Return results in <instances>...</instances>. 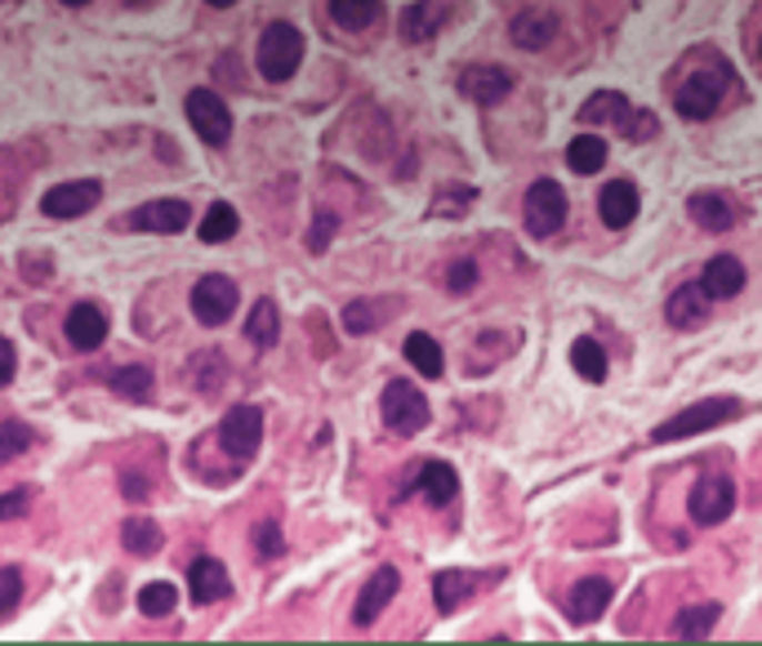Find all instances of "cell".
Instances as JSON below:
<instances>
[{"label":"cell","mask_w":762,"mask_h":646,"mask_svg":"<svg viewBox=\"0 0 762 646\" xmlns=\"http://www.w3.org/2000/svg\"><path fill=\"white\" fill-rule=\"evenodd\" d=\"M735 415H740V402H735V397H700V402H691L686 411H678L673 420H664L651 437H655V442H682V437L709 433V428H718V424H726V420H735Z\"/></svg>","instance_id":"1"},{"label":"cell","mask_w":762,"mask_h":646,"mask_svg":"<svg viewBox=\"0 0 762 646\" xmlns=\"http://www.w3.org/2000/svg\"><path fill=\"white\" fill-rule=\"evenodd\" d=\"M299 63H303V37H299V28L272 23L263 32V41H259V72L268 81H285V77L299 72Z\"/></svg>","instance_id":"2"},{"label":"cell","mask_w":762,"mask_h":646,"mask_svg":"<svg viewBox=\"0 0 762 646\" xmlns=\"http://www.w3.org/2000/svg\"><path fill=\"white\" fill-rule=\"evenodd\" d=\"M686 508H691V522H695V526H718V522H726L731 508H735V482H731L726 473H704V477L695 482Z\"/></svg>","instance_id":"3"},{"label":"cell","mask_w":762,"mask_h":646,"mask_svg":"<svg viewBox=\"0 0 762 646\" xmlns=\"http://www.w3.org/2000/svg\"><path fill=\"white\" fill-rule=\"evenodd\" d=\"M379 411H384V424L393 428V433H420L424 424H429V402H424V393L415 388V384H407V380H398V384H389L384 388V402H379Z\"/></svg>","instance_id":"4"},{"label":"cell","mask_w":762,"mask_h":646,"mask_svg":"<svg viewBox=\"0 0 762 646\" xmlns=\"http://www.w3.org/2000/svg\"><path fill=\"white\" fill-rule=\"evenodd\" d=\"M522 214H527V232L544 241V236H553L567 223V192L553 179H540V183H531Z\"/></svg>","instance_id":"5"},{"label":"cell","mask_w":762,"mask_h":646,"mask_svg":"<svg viewBox=\"0 0 762 646\" xmlns=\"http://www.w3.org/2000/svg\"><path fill=\"white\" fill-rule=\"evenodd\" d=\"M188 121H192V130H197L210 148H223L228 134H232V112H228V103H223L214 90H192V94H188Z\"/></svg>","instance_id":"6"},{"label":"cell","mask_w":762,"mask_h":646,"mask_svg":"<svg viewBox=\"0 0 762 646\" xmlns=\"http://www.w3.org/2000/svg\"><path fill=\"white\" fill-rule=\"evenodd\" d=\"M219 442H223L228 455L250 460L259 451V442H263V411L259 406H232L223 415V424H219Z\"/></svg>","instance_id":"7"},{"label":"cell","mask_w":762,"mask_h":646,"mask_svg":"<svg viewBox=\"0 0 762 646\" xmlns=\"http://www.w3.org/2000/svg\"><path fill=\"white\" fill-rule=\"evenodd\" d=\"M237 312V285L228 276H201L192 290V316L201 326H223V321Z\"/></svg>","instance_id":"8"},{"label":"cell","mask_w":762,"mask_h":646,"mask_svg":"<svg viewBox=\"0 0 762 646\" xmlns=\"http://www.w3.org/2000/svg\"><path fill=\"white\" fill-rule=\"evenodd\" d=\"M722 90H726V81H722L718 72H695V77H686V85L678 90V112H682L686 121H709V117L718 112V103H722Z\"/></svg>","instance_id":"9"},{"label":"cell","mask_w":762,"mask_h":646,"mask_svg":"<svg viewBox=\"0 0 762 646\" xmlns=\"http://www.w3.org/2000/svg\"><path fill=\"white\" fill-rule=\"evenodd\" d=\"M99 196H103V188H99L94 179H77V183L50 188V192L41 196V210H46L50 219H77V214H90V210L99 205Z\"/></svg>","instance_id":"10"},{"label":"cell","mask_w":762,"mask_h":646,"mask_svg":"<svg viewBox=\"0 0 762 646\" xmlns=\"http://www.w3.org/2000/svg\"><path fill=\"white\" fill-rule=\"evenodd\" d=\"M398 588H402V575H398L393 566H379V571L365 579V588H361V597H357L352 619H357V624H374V619H379V610H384V606L398 597Z\"/></svg>","instance_id":"11"},{"label":"cell","mask_w":762,"mask_h":646,"mask_svg":"<svg viewBox=\"0 0 762 646\" xmlns=\"http://www.w3.org/2000/svg\"><path fill=\"white\" fill-rule=\"evenodd\" d=\"M108 340V312L99 303H77L68 312V344L81 353H94Z\"/></svg>","instance_id":"12"},{"label":"cell","mask_w":762,"mask_h":646,"mask_svg":"<svg viewBox=\"0 0 762 646\" xmlns=\"http://www.w3.org/2000/svg\"><path fill=\"white\" fill-rule=\"evenodd\" d=\"M188 219H192L188 201H148V205H139L126 223L139 228V232H183Z\"/></svg>","instance_id":"13"},{"label":"cell","mask_w":762,"mask_h":646,"mask_svg":"<svg viewBox=\"0 0 762 646\" xmlns=\"http://www.w3.org/2000/svg\"><path fill=\"white\" fill-rule=\"evenodd\" d=\"M611 579H602V575H584L575 588H571V602H567V610H571V619L575 624H593L606 606H611Z\"/></svg>","instance_id":"14"},{"label":"cell","mask_w":762,"mask_h":646,"mask_svg":"<svg viewBox=\"0 0 762 646\" xmlns=\"http://www.w3.org/2000/svg\"><path fill=\"white\" fill-rule=\"evenodd\" d=\"M504 571H487V579H478L473 571H438V579H433V597H438V606L442 610H455L469 593H478V588H487V584H495Z\"/></svg>","instance_id":"15"},{"label":"cell","mask_w":762,"mask_h":646,"mask_svg":"<svg viewBox=\"0 0 762 646\" xmlns=\"http://www.w3.org/2000/svg\"><path fill=\"white\" fill-rule=\"evenodd\" d=\"M509 37H513L522 50H544V46L558 37V14H553V10H522V14H513Z\"/></svg>","instance_id":"16"},{"label":"cell","mask_w":762,"mask_h":646,"mask_svg":"<svg viewBox=\"0 0 762 646\" xmlns=\"http://www.w3.org/2000/svg\"><path fill=\"white\" fill-rule=\"evenodd\" d=\"M509 90H513V72H504V68H491L487 63V68H469L464 72V94L473 103H482V108L509 99Z\"/></svg>","instance_id":"17"},{"label":"cell","mask_w":762,"mask_h":646,"mask_svg":"<svg viewBox=\"0 0 762 646\" xmlns=\"http://www.w3.org/2000/svg\"><path fill=\"white\" fill-rule=\"evenodd\" d=\"M442 23H447L442 0H415V6H407V14H402V37L424 46V41H433L442 32Z\"/></svg>","instance_id":"18"},{"label":"cell","mask_w":762,"mask_h":646,"mask_svg":"<svg viewBox=\"0 0 762 646\" xmlns=\"http://www.w3.org/2000/svg\"><path fill=\"white\" fill-rule=\"evenodd\" d=\"M598 210H602V219L611 228H629L638 219V188L629 179H611L602 188V196H598Z\"/></svg>","instance_id":"19"},{"label":"cell","mask_w":762,"mask_h":646,"mask_svg":"<svg viewBox=\"0 0 762 646\" xmlns=\"http://www.w3.org/2000/svg\"><path fill=\"white\" fill-rule=\"evenodd\" d=\"M669 326H678V331H691L695 321H704V312H709V290L695 281V285H678L673 294H669Z\"/></svg>","instance_id":"20"},{"label":"cell","mask_w":762,"mask_h":646,"mask_svg":"<svg viewBox=\"0 0 762 646\" xmlns=\"http://www.w3.org/2000/svg\"><path fill=\"white\" fill-rule=\"evenodd\" d=\"M700 285L709 290V299H731L744 290V263L735 254H718V259H709Z\"/></svg>","instance_id":"21"},{"label":"cell","mask_w":762,"mask_h":646,"mask_svg":"<svg viewBox=\"0 0 762 646\" xmlns=\"http://www.w3.org/2000/svg\"><path fill=\"white\" fill-rule=\"evenodd\" d=\"M686 214L704 228V232H726L735 223V205L722 196V192H695L686 201Z\"/></svg>","instance_id":"22"},{"label":"cell","mask_w":762,"mask_h":646,"mask_svg":"<svg viewBox=\"0 0 762 646\" xmlns=\"http://www.w3.org/2000/svg\"><path fill=\"white\" fill-rule=\"evenodd\" d=\"M188 584H192V602L210 606V602L228 597V566L214 562V557H201V562L188 571Z\"/></svg>","instance_id":"23"},{"label":"cell","mask_w":762,"mask_h":646,"mask_svg":"<svg viewBox=\"0 0 762 646\" xmlns=\"http://www.w3.org/2000/svg\"><path fill=\"white\" fill-rule=\"evenodd\" d=\"M407 362L424 375V380H442V371H447V357H442V344L433 340V335H424V331H415V335H407Z\"/></svg>","instance_id":"24"},{"label":"cell","mask_w":762,"mask_h":646,"mask_svg":"<svg viewBox=\"0 0 762 646\" xmlns=\"http://www.w3.org/2000/svg\"><path fill=\"white\" fill-rule=\"evenodd\" d=\"M420 491H424L433 504H451V499H455V491H460V477H455V468H451V464L429 460V464H420Z\"/></svg>","instance_id":"25"},{"label":"cell","mask_w":762,"mask_h":646,"mask_svg":"<svg viewBox=\"0 0 762 646\" xmlns=\"http://www.w3.org/2000/svg\"><path fill=\"white\" fill-rule=\"evenodd\" d=\"M330 19L343 32H365L370 23H379V0H330Z\"/></svg>","instance_id":"26"},{"label":"cell","mask_w":762,"mask_h":646,"mask_svg":"<svg viewBox=\"0 0 762 646\" xmlns=\"http://www.w3.org/2000/svg\"><path fill=\"white\" fill-rule=\"evenodd\" d=\"M245 335H250V344H259V349H272V344H277V335H281V316H277V303H272V299H259V303L250 307Z\"/></svg>","instance_id":"27"},{"label":"cell","mask_w":762,"mask_h":646,"mask_svg":"<svg viewBox=\"0 0 762 646\" xmlns=\"http://www.w3.org/2000/svg\"><path fill=\"white\" fill-rule=\"evenodd\" d=\"M567 165H571L575 174H598V170L606 165V143H602L598 134H580V139L567 148Z\"/></svg>","instance_id":"28"},{"label":"cell","mask_w":762,"mask_h":646,"mask_svg":"<svg viewBox=\"0 0 762 646\" xmlns=\"http://www.w3.org/2000/svg\"><path fill=\"white\" fill-rule=\"evenodd\" d=\"M108 384H112V393L126 397V402H148V397H152V371H148V366H121V371L108 375Z\"/></svg>","instance_id":"29"},{"label":"cell","mask_w":762,"mask_h":646,"mask_svg":"<svg viewBox=\"0 0 762 646\" xmlns=\"http://www.w3.org/2000/svg\"><path fill=\"white\" fill-rule=\"evenodd\" d=\"M121 544L130 553H139V557H152V553H161V526L152 517H130L121 526Z\"/></svg>","instance_id":"30"},{"label":"cell","mask_w":762,"mask_h":646,"mask_svg":"<svg viewBox=\"0 0 762 646\" xmlns=\"http://www.w3.org/2000/svg\"><path fill=\"white\" fill-rule=\"evenodd\" d=\"M201 241L205 245H219V241H228V236H237V210L228 205V201H214L210 210H205V219H201Z\"/></svg>","instance_id":"31"},{"label":"cell","mask_w":762,"mask_h":646,"mask_svg":"<svg viewBox=\"0 0 762 646\" xmlns=\"http://www.w3.org/2000/svg\"><path fill=\"white\" fill-rule=\"evenodd\" d=\"M571 366H575V375L589 380V384H602V380H606V353H602L593 340H575V344H571Z\"/></svg>","instance_id":"32"},{"label":"cell","mask_w":762,"mask_h":646,"mask_svg":"<svg viewBox=\"0 0 762 646\" xmlns=\"http://www.w3.org/2000/svg\"><path fill=\"white\" fill-rule=\"evenodd\" d=\"M139 610H143V615H152V619H161V615L179 610V588H174V584H166V579L143 584V588H139Z\"/></svg>","instance_id":"33"},{"label":"cell","mask_w":762,"mask_h":646,"mask_svg":"<svg viewBox=\"0 0 762 646\" xmlns=\"http://www.w3.org/2000/svg\"><path fill=\"white\" fill-rule=\"evenodd\" d=\"M629 112H633V108L624 103V94H593V99H584V108H580L584 121H611V125H624Z\"/></svg>","instance_id":"34"},{"label":"cell","mask_w":762,"mask_h":646,"mask_svg":"<svg viewBox=\"0 0 762 646\" xmlns=\"http://www.w3.org/2000/svg\"><path fill=\"white\" fill-rule=\"evenodd\" d=\"M718 615H722V606H713V602L691 606V610H682V615L673 619V633H678V637H704V633H713Z\"/></svg>","instance_id":"35"},{"label":"cell","mask_w":762,"mask_h":646,"mask_svg":"<svg viewBox=\"0 0 762 646\" xmlns=\"http://www.w3.org/2000/svg\"><path fill=\"white\" fill-rule=\"evenodd\" d=\"M28 446H32V428H28V424H19V420H6V424H0V464L19 460Z\"/></svg>","instance_id":"36"},{"label":"cell","mask_w":762,"mask_h":646,"mask_svg":"<svg viewBox=\"0 0 762 646\" xmlns=\"http://www.w3.org/2000/svg\"><path fill=\"white\" fill-rule=\"evenodd\" d=\"M343 326H348L352 335H370V331L379 326V312H374L370 303H361V299H357V303H348V307H343Z\"/></svg>","instance_id":"37"},{"label":"cell","mask_w":762,"mask_h":646,"mask_svg":"<svg viewBox=\"0 0 762 646\" xmlns=\"http://www.w3.org/2000/svg\"><path fill=\"white\" fill-rule=\"evenodd\" d=\"M19 597H23V579H19V571L0 566V619H6V615L19 606Z\"/></svg>","instance_id":"38"},{"label":"cell","mask_w":762,"mask_h":646,"mask_svg":"<svg viewBox=\"0 0 762 646\" xmlns=\"http://www.w3.org/2000/svg\"><path fill=\"white\" fill-rule=\"evenodd\" d=\"M447 285H451L455 294H469V290L478 285V263H473V259H455V263L447 268Z\"/></svg>","instance_id":"39"},{"label":"cell","mask_w":762,"mask_h":646,"mask_svg":"<svg viewBox=\"0 0 762 646\" xmlns=\"http://www.w3.org/2000/svg\"><path fill=\"white\" fill-rule=\"evenodd\" d=\"M281 548H285L281 526H277V522H259V526H254V553H259V557H277Z\"/></svg>","instance_id":"40"},{"label":"cell","mask_w":762,"mask_h":646,"mask_svg":"<svg viewBox=\"0 0 762 646\" xmlns=\"http://www.w3.org/2000/svg\"><path fill=\"white\" fill-rule=\"evenodd\" d=\"M469 205H473V188H464V183H460V188H451L447 196H438V201H433V214H464Z\"/></svg>","instance_id":"41"},{"label":"cell","mask_w":762,"mask_h":646,"mask_svg":"<svg viewBox=\"0 0 762 646\" xmlns=\"http://www.w3.org/2000/svg\"><path fill=\"white\" fill-rule=\"evenodd\" d=\"M334 228H339V219H334L330 210H321V214H317V223H312V232H308V250H312V254H321V250L330 245Z\"/></svg>","instance_id":"42"},{"label":"cell","mask_w":762,"mask_h":646,"mask_svg":"<svg viewBox=\"0 0 762 646\" xmlns=\"http://www.w3.org/2000/svg\"><path fill=\"white\" fill-rule=\"evenodd\" d=\"M28 508H32V495H28V491H10V495H0V522H19Z\"/></svg>","instance_id":"43"},{"label":"cell","mask_w":762,"mask_h":646,"mask_svg":"<svg viewBox=\"0 0 762 646\" xmlns=\"http://www.w3.org/2000/svg\"><path fill=\"white\" fill-rule=\"evenodd\" d=\"M620 134H624V139H651V134H655V121H651L646 112H638V108H633V112H629V121L620 125Z\"/></svg>","instance_id":"44"},{"label":"cell","mask_w":762,"mask_h":646,"mask_svg":"<svg viewBox=\"0 0 762 646\" xmlns=\"http://www.w3.org/2000/svg\"><path fill=\"white\" fill-rule=\"evenodd\" d=\"M14 366H19V357H14V344L0 335V388H6L10 380H14Z\"/></svg>","instance_id":"45"},{"label":"cell","mask_w":762,"mask_h":646,"mask_svg":"<svg viewBox=\"0 0 762 646\" xmlns=\"http://www.w3.org/2000/svg\"><path fill=\"white\" fill-rule=\"evenodd\" d=\"M126 495H130V499H134V495H148V482L134 477V473H126Z\"/></svg>","instance_id":"46"},{"label":"cell","mask_w":762,"mask_h":646,"mask_svg":"<svg viewBox=\"0 0 762 646\" xmlns=\"http://www.w3.org/2000/svg\"><path fill=\"white\" fill-rule=\"evenodd\" d=\"M210 6H219V10H228V6H237V0H210Z\"/></svg>","instance_id":"47"},{"label":"cell","mask_w":762,"mask_h":646,"mask_svg":"<svg viewBox=\"0 0 762 646\" xmlns=\"http://www.w3.org/2000/svg\"><path fill=\"white\" fill-rule=\"evenodd\" d=\"M63 6H90V0H63Z\"/></svg>","instance_id":"48"}]
</instances>
